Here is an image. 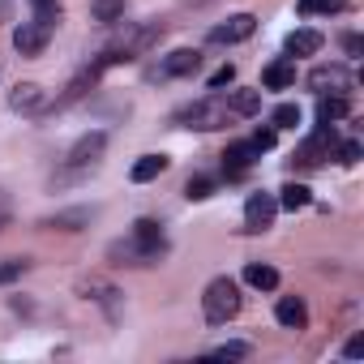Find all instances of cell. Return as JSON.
<instances>
[{"label": "cell", "instance_id": "cell-15", "mask_svg": "<svg viewBox=\"0 0 364 364\" xmlns=\"http://www.w3.org/2000/svg\"><path fill=\"white\" fill-rule=\"evenodd\" d=\"M283 52H287L291 60H296V56H313V52H321V35H317V31H309V26H300V31H291V35H287Z\"/></svg>", "mask_w": 364, "mask_h": 364}, {"label": "cell", "instance_id": "cell-36", "mask_svg": "<svg viewBox=\"0 0 364 364\" xmlns=\"http://www.w3.org/2000/svg\"><path fill=\"white\" fill-rule=\"evenodd\" d=\"M189 5H206V0H189Z\"/></svg>", "mask_w": 364, "mask_h": 364}, {"label": "cell", "instance_id": "cell-13", "mask_svg": "<svg viewBox=\"0 0 364 364\" xmlns=\"http://www.w3.org/2000/svg\"><path fill=\"white\" fill-rule=\"evenodd\" d=\"M262 86H266V90H287V86H296V60H291V56L270 60V65L262 69Z\"/></svg>", "mask_w": 364, "mask_h": 364}, {"label": "cell", "instance_id": "cell-32", "mask_svg": "<svg viewBox=\"0 0 364 364\" xmlns=\"http://www.w3.org/2000/svg\"><path fill=\"white\" fill-rule=\"evenodd\" d=\"M22 270H26V257H22V262H9L5 270H0V279H5V283H14V279H18Z\"/></svg>", "mask_w": 364, "mask_h": 364}, {"label": "cell", "instance_id": "cell-18", "mask_svg": "<svg viewBox=\"0 0 364 364\" xmlns=\"http://www.w3.org/2000/svg\"><path fill=\"white\" fill-rule=\"evenodd\" d=\"M245 283L257 287V291H274V287H279V270L266 266V262H249V266H245Z\"/></svg>", "mask_w": 364, "mask_h": 364}, {"label": "cell", "instance_id": "cell-4", "mask_svg": "<svg viewBox=\"0 0 364 364\" xmlns=\"http://www.w3.org/2000/svg\"><path fill=\"white\" fill-rule=\"evenodd\" d=\"M309 86H313L317 95H351V90H355V73H351L347 65H317V69L309 73Z\"/></svg>", "mask_w": 364, "mask_h": 364}, {"label": "cell", "instance_id": "cell-29", "mask_svg": "<svg viewBox=\"0 0 364 364\" xmlns=\"http://www.w3.org/2000/svg\"><path fill=\"white\" fill-rule=\"evenodd\" d=\"M232 82H236V69H232V65H223V69H215V73H210V90L232 86Z\"/></svg>", "mask_w": 364, "mask_h": 364}, {"label": "cell", "instance_id": "cell-14", "mask_svg": "<svg viewBox=\"0 0 364 364\" xmlns=\"http://www.w3.org/2000/svg\"><path fill=\"white\" fill-rule=\"evenodd\" d=\"M274 317H279L283 330H304V326H309V309H304L300 296H283V300L274 304Z\"/></svg>", "mask_w": 364, "mask_h": 364}, {"label": "cell", "instance_id": "cell-5", "mask_svg": "<svg viewBox=\"0 0 364 364\" xmlns=\"http://www.w3.org/2000/svg\"><path fill=\"white\" fill-rule=\"evenodd\" d=\"M334 146H338V141H334V129H330V124H321L309 141H300L296 163H300V167H321V163L334 154Z\"/></svg>", "mask_w": 364, "mask_h": 364}, {"label": "cell", "instance_id": "cell-22", "mask_svg": "<svg viewBox=\"0 0 364 364\" xmlns=\"http://www.w3.org/2000/svg\"><path fill=\"white\" fill-rule=\"evenodd\" d=\"M95 219V210H65V215H56V219H48L43 228H60V232H77L82 223H90Z\"/></svg>", "mask_w": 364, "mask_h": 364}, {"label": "cell", "instance_id": "cell-23", "mask_svg": "<svg viewBox=\"0 0 364 364\" xmlns=\"http://www.w3.org/2000/svg\"><path fill=\"white\" fill-rule=\"evenodd\" d=\"M270 124H274V129H296V124H300V107H296V103H279V107L270 112Z\"/></svg>", "mask_w": 364, "mask_h": 364}, {"label": "cell", "instance_id": "cell-8", "mask_svg": "<svg viewBox=\"0 0 364 364\" xmlns=\"http://www.w3.org/2000/svg\"><path fill=\"white\" fill-rule=\"evenodd\" d=\"M103 150H107V133H103V129H95V133H86V137H77V141H73V150H69V159H65V163L82 171V167L99 163V154H103Z\"/></svg>", "mask_w": 364, "mask_h": 364}, {"label": "cell", "instance_id": "cell-7", "mask_svg": "<svg viewBox=\"0 0 364 364\" xmlns=\"http://www.w3.org/2000/svg\"><path fill=\"white\" fill-rule=\"evenodd\" d=\"M198 65H202L198 48H176L159 60V69H150V77H185V73H198Z\"/></svg>", "mask_w": 364, "mask_h": 364}, {"label": "cell", "instance_id": "cell-12", "mask_svg": "<svg viewBox=\"0 0 364 364\" xmlns=\"http://www.w3.org/2000/svg\"><path fill=\"white\" fill-rule=\"evenodd\" d=\"M257 159H262V150H257L253 141H232V146L223 150V167H228V176H245Z\"/></svg>", "mask_w": 364, "mask_h": 364}, {"label": "cell", "instance_id": "cell-30", "mask_svg": "<svg viewBox=\"0 0 364 364\" xmlns=\"http://www.w3.org/2000/svg\"><path fill=\"white\" fill-rule=\"evenodd\" d=\"M249 141H253L257 150H274V129H257V133H253Z\"/></svg>", "mask_w": 364, "mask_h": 364}, {"label": "cell", "instance_id": "cell-34", "mask_svg": "<svg viewBox=\"0 0 364 364\" xmlns=\"http://www.w3.org/2000/svg\"><path fill=\"white\" fill-rule=\"evenodd\" d=\"M31 5H35V14H39V9H56L60 0H31Z\"/></svg>", "mask_w": 364, "mask_h": 364}, {"label": "cell", "instance_id": "cell-21", "mask_svg": "<svg viewBox=\"0 0 364 364\" xmlns=\"http://www.w3.org/2000/svg\"><path fill=\"white\" fill-rule=\"evenodd\" d=\"M90 18L103 22V26L120 22V18H124V0H90Z\"/></svg>", "mask_w": 364, "mask_h": 364}, {"label": "cell", "instance_id": "cell-35", "mask_svg": "<svg viewBox=\"0 0 364 364\" xmlns=\"http://www.w3.org/2000/svg\"><path fill=\"white\" fill-rule=\"evenodd\" d=\"M0 219H5V198H0Z\"/></svg>", "mask_w": 364, "mask_h": 364}, {"label": "cell", "instance_id": "cell-19", "mask_svg": "<svg viewBox=\"0 0 364 364\" xmlns=\"http://www.w3.org/2000/svg\"><path fill=\"white\" fill-rule=\"evenodd\" d=\"M274 202H279V210H291V215H296V210H304V206L313 202V193H309L304 185H296V180H287V185L279 189V198H274Z\"/></svg>", "mask_w": 364, "mask_h": 364}, {"label": "cell", "instance_id": "cell-33", "mask_svg": "<svg viewBox=\"0 0 364 364\" xmlns=\"http://www.w3.org/2000/svg\"><path fill=\"white\" fill-rule=\"evenodd\" d=\"M343 48H347V56H360V48H364V43H360V35H347V39H343Z\"/></svg>", "mask_w": 364, "mask_h": 364}, {"label": "cell", "instance_id": "cell-3", "mask_svg": "<svg viewBox=\"0 0 364 364\" xmlns=\"http://www.w3.org/2000/svg\"><path fill=\"white\" fill-rule=\"evenodd\" d=\"M185 129H202V133H210V129H223L228 120H232V112H228V99H198V103H189L185 112L176 116Z\"/></svg>", "mask_w": 364, "mask_h": 364}, {"label": "cell", "instance_id": "cell-28", "mask_svg": "<svg viewBox=\"0 0 364 364\" xmlns=\"http://www.w3.org/2000/svg\"><path fill=\"white\" fill-rule=\"evenodd\" d=\"M360 154H364V150H360V141H355V137L338 146V163H347V167H351V163H360Z\"/></svg>", "mask_w": 364, "mask_h": 364}, {"label": "cell", "instance_id": "cell-9", "mask_svg": "<svg viewBox=\"0 0 364 364\" xmlns=\"http://www.w3.org/2000/svg\"><path fill=\"white\" fill-rule=\"evenodd\" d=\"M253 31H257V18H253V14H232L223 26L210 31V43H228V48H232V43H245Z\"/></svg>", "mask_w": 364, "mask_h": 364}, {"label": "cell", "instance_id": "cell-6", "mask_svg": "<svg viewBox=\"0 0 364 364\" xmlns=\"http://www.w3.org/2000/svg\"><path fill=\"white\" fill-rule=\"evenodd\" d=\"M274 219H279L274 193H249V202H245V228L249 232H266V228H274Z\"/></svg>", "mask_w": 364, "mask_h": 364}, {"label": "cell", "instance_id": "cell-31", "mask_svg": "<svg viewBox=\"0 0 364 364\" xmlns=\"http://www.w3.org/2000/svg\"><path fill=\"white\" fill-rule=\"evenodd\" d=\"M343 355H347V360H360V355H364V334H351L347 347H343Z\"/></svg>", "mask_w": 364, "mask_h": 364}, {"label": "cell", "instance_id": "cell-20", "mask_svg": "<svg viewBox=\"0 0 364 364\" xmlns=\"http://www.w3.org/2000/svg\"><path fill=\"white\" fill-rule=\"evenodd\" d=\"M228 112L232 116H257L262 112V90H232Z\"/></svg>", "mask_w": 364, "mask_h": 364}, {"label": "cell", "instance_id": "cell-27", "mask_svg": "<svg viewBox=\"0 0 364 364\" xmlns=\"http://www.w3.org/2000/svg\"><path fill=\"white\" fill-rule=\"evenodd\" d=\"M133 236H141V240H159V236H163V223H154V219H137V223H133Z\"/></svg>", "mask_w": 364, "mask_h": 364}, {"label": "cell", "instance_id": "cell-16", "mask_svg": "<svg viewBox=\"0 0 364 364\" xmlns=\"http://www.w3.org/2000/svg\"><path fill=\"white\" fill-rule=\"evenodd\" d=\"M167 163H171L167 154H141V159L133 163V171H129V176H133V185H146V180L163 176V171H167Z\"/></svg>", "mask_w": 364, "mask_h": 364}, {"label": "cell", "instance_id": "cell-26", "mask_svg": "<svg viewBox=\"0 0 364 364\" xmlns=\"http://www.w3.org/2000/svg\"><path fill=\"white\" fill-rule=\"evenodd\" d=\"M249 351H253L249 343H223V347H215L210 355H215V360H245Z\"/></svg>", "mask_w": 364, "mask_h": 364}, {"label": "cell", "instance_id": "cell-2", "mask_svg": "<svg viewBox=\"0 0 364 364\" xmlns=\"http://www.w3.org/2000/svg\"><path fill=\"white\" fill-rule=\"evenodd\" d=\"M163 253H167V240H163V236H159V240L129 236V240H116V245L107 249V257H112L116 266H154Z\"/></svg>", "mask_w": 364, "mask_h": 364}, {"label": "cell", "instance_id": "cell-11", "mask_svg": "<svg viewBox=\"0 0 364 364\" xmlns=\"http://www.w3.org/2000/svg\"><path fill=\"white\" fill-rule=\"evenodd\" d=\"M48 39H52V31H48L43 22H22V26L14 31V48H18L22 56H39V52L48 48Z\"/></svg>", "mask_w": 364, "mask_h": 364}, {"label": "cell", "instance_id": "cell-1", "mask_svg": "<svg viewBox=\"0 0 364 364\" xmlns=\"http://www.w3.org/2000/svg\"><path fill=\"white\" fill-rule=\"evenodd\" d=\"M202 309H206L210 326H228L240 313V287H236V279H215L206 287V296H202Z\"/></svg>", "mask_w": 364, "mask_h": 364}, {"label": "cell", "instance_id": "cell-10", "mask_svg": "<svg viewBox=\"0 0 364 364\" xmlns=\"http://www.w3.org/2000/svg\"><path fill=\"white\" fill-rule=\"evenodd\" d=\"M9 107H14V112H22V116H35V112H43V107H48V90H43L39 82H18V86H14V95H9Z\"/></svg>", "mask_w": 364, "mask_h": 364}, {"label": "cell", "instance_id": "cell-24", "mask_svg": "<svg viewBox=\"0 0 364 364\" xmlns=\"http://www.w3.org/2000/svg\"><path fill=\"white\" fill-rule=\"evenodd\" d=\"M185 193H189V202H206V198L215 193V180H210V176H193L189 185H185Z\"/></svg>", "mask_w": 364, "mask_h": 364}, {"label": "cell", "instance_id": "cell-17", "mask_svg": "<svg viewBox=\"0 0 364 364\" xmlns=\"http://www.w3.org/2000/svg\"><path fill=\"white\" fill-rule=\"evenodd\" d=\"M343 116H351V103H347V95H317V120H321V124H330V120H343Z\"/></svg>", "mask_w": 364, "mask_h": 364}, {"label": "cell", "instance_id": "cell-25", "mask_svg": "<svg viewBox=\"0 0 364 364\" xmlns=\"http://www.w3.org/2000/svg\"><path fill=\"white\" fill-rule=\"evenodd\" d=\"M343 5H347V0H300L296 9L300 14H338Z\"/></svg>", "mask_w": 364, "mask_h": 364}]
</instances>
